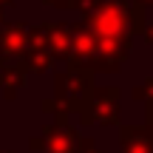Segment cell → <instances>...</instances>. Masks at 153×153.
<instances>
[{
	"label": "cell",
	"mask_w": 153,
	"mask_h": 153,
	"mask_svg": "<svg viewBox=\"0 0 153 153\" xmlns=\"http://www.w3.org/2000/svg\"><path fill=\"white\" fill-rule=\"evenodd\" d=\"M85 26L94 31L99 54L94 68L116 71L128 60L131 34L142 31V3L128 0H99L97 6L85 9Z\"/></svg>",
	"instance_id": "1"
},
{
	"label": "cell",
	"mask_w": 153,
	"mask_h": 153,
	"mask_svg": "<svg viewBox=\"0 0 153 153\" xmlns=\"http://www.w3.org/2000/svg\"><path fill=\"white\" fill-rule=\"evenodd\" d=\"M97 54H99V45H97V37L88 26H74V43H71V62L74 68H88L97 62Z\"/></svg>",
	"instance_id": "2"
},
{
	"label": "cell",
	"mask_w": 153,
	"mask_h": 153,
	"mask_svg": "<svg viewBox=\"0 0 153 153\" xmlns=\"http://www.w3.org/2000/svg\"><path fill=\"white\" fill-rule=\"evenodd\" d=\"M28 43H31V31L23 23H11L0 28V54L3 57H26Z\"/></svg>",
	"instance_id": "3"
},
{
	"label": "cell",
	"mask_w": 153,
	"mask_h": 153,
	"mask_svg": "<svg viewBox=\"0 0 153 153\" xmlns=\"http://www.w3.org/2000/svg\"><path fill=\"white\" fill-rule=\"evenodd\" d=\"M71 43H74V28L71 26H45V48L51 57H71Z\"/></svg>",
	"instance_id": "4"
},
{
	"label": "cell",
	"mask_w": 153,
	"mask_h": 153,
	"mask_svg": "<svg viewBox=\"0 0 153 153\" xmlns=\"http://www.w3.org/2000/svg\"><path fill=\"white\" fill-rule=\"evenodd\" d=\"M45 136H48V148L51 153H76V136H74V131L71 128H65V125H57V128H48L45 131Z\"/></svg>",
	"instance_id": "5"
},
{
	"label": "cell",
	"mask_w": 153,
	"mask_h": 153,
	"mask_svg": "<svg viewBox=\"0 0 153 153\" xmlns=\"http://www.w3.org/2000/svg\"><path fill=\"white\" fill-rule=\"evenodd\" d=\"M94 114L88 119H99V122H114L116 119V91L105 88L102 94H97V99H91Z\"/></svg>",
	"instance_id": "6"
},
{
	"label": "cell",
	"mask_w": 153,
	"mask_h": 153,
	"mask_svg": "<svg viewBox=\"0 0 153 153\" xmlns=\"http://www.w3.org/2000/svg\"><path fill=\"white\" fill-rule=\"evenodd\" d=\"M45 6H60V9H79L82 0H43Z\"/></svg>",
	"instance_id": "7"
},
{
	"label": "cell",
	"mask_w": 153,
	"mask_h": 153,
	"mask_svg": "<svg viewBox=\"0 0 153 153\" xmlns=\"http://www.w3.org/2000/svg\"><path fill=\"white\" fill-rule=\"evenodd\" d=\"M136 3H142V6H153V0H136Z\"/></svg>",
	"instance_id": "8"
},
{
	"label": "cell",
	"mask_w": 153,
	"mask_h": 153,
	"mask_svg": "<svg viewBox=\"0 0 153 153\" xmlns=\"http://www.w3.org/2000/svg\"><path fill=\"white\" fill-rule=\"evenodd\" d=\"M11 3H14V0H0V6H11Z\"/></svg>",
	"instance_id": "9"
},
{
	"label": "cell",
	"mask_w": 153,
	"mask_h": 153,
	"mask_svg": "<svg viewBox=\"0 0 153 153\" xmlns=\"http://www.w3.org/2000/svg\"><path fill=\"white\" fill-rule=\"evenodd\" d=\"M0 28H3V26H0Z\"/></svg>",
	"instance_id": "10"
}]
</instances>
